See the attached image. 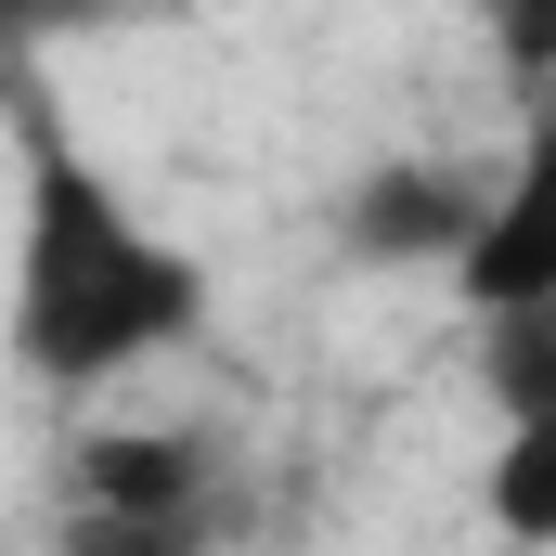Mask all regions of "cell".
I'll return each mask as SVG.
<instances>
[{
    "label": "cell",
    "mask_w": 556,
    "mask_h": 556,
    "mask_svg": "<svg viewBox=\"0 0 556 556\" xmlns=\"http://www.w3.org/2000/svg\"><path fill=\"white\" fill-rule=\"evenodd\" d=\"M207 324V273L142 220L130 194L52 130L26 91V247H13V363L39 389H104Z\"/></svg>",
    "instance_id": "obj_1"
},
{
    "label": "cell",
    "mask_w": 556,
    "mask_h": 556,
    "mask_svg": "<svg viewBox=\"0 0 556 556\" xmlns=\"http://www.w3.org/2000/svg\"><path fill=\"white\" fill-rule=\"evenodd\" d=\"M479 220H492V168L466 155H376L337 194V247L363 273H466Z\"/></svg>",
    "instance_id": "obj_2"
},
{
    "label": "cell",
    "mask_w": 556,
    "mask_h": 556,
    "mask_svg": "<svg viewBox=\"0 0 556 556\" xmlns=\"http://www.w3.org/2000/svg\"><path fill=\"white\" fill-rule=\"evenodd\" d=\"M65 505H104V518H181V531H220L233 544V453L194 440V427H91L65 453Z\"/></svg>",
    "instance_id": "obj_3"
},
{
    "label": "cell",
    "mask_w": 556,
    "mask_h": 556,
    "mask_svg": "<svg viewBox=\"0 0 556 556\" xmlns=\"http://www.w3.org/2000/svg\"><path fill=\"white\" fill-rule=\"evenodd\" d=\"M466 311L492 324V311H556V104L518 130V155L492 168V220H479V247H466Z\"/></svg>",
    "instance_id": "obj_4"
},
{
    "label": "cell",
    "mask_w": 556,
    "mask_h": 556,
    "mask_svg": "<svg viewBox=\"0 0 556 556\" xmlns=\"http://www.w3.org/2000/svg\"><path fill=\"white\" fill-rule=\"evenodd\" d=\"M479 518H492L505 544L556 556V402L505 415V440H492V479H479Z\"/></svg>",
    "instance_id": "obj_5"
},
{
    "label": "cell",
    "mask_w": 556,
    "mask_h": 556,
    "mask_svg": "<svg viewBox=\"0 0 556 556\" xmlns=\"http://www.w3.org/2000/svg\"><path fill=\"white\" fill-rule=\"evenodd\" d=\"M52 556H220V531H181V518H104V505H65Z\"/></svg>",
    "instance_id": "obj_6"
},
{
    "label": "cell",
    "mask_w": 556,
    "mask_h": 556,
    "mask_svg": "<svg viewBox=\"0 0 556 556\" xmlns=\"http://www.w3.org/2000/svg\"><path fill=\"white\" fill-rule=\"evenodd\" d=\"M466 13H479V39L518 91H556V0H466Z\"/></svg>",
    "instance_id": "obj_7"
}]
</instances>
